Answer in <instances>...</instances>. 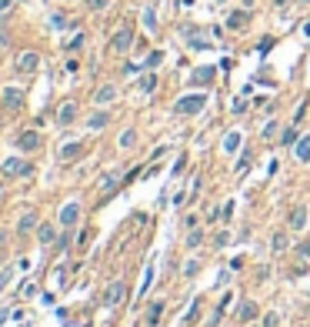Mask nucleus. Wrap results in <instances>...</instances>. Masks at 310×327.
<instances>
[{
    "label": "nucleus",
    "mask_w": 310,
    "mask_h": 327,
    "mask_svg": "<svg viewBox=\"0 0 310 327\" xmlns=\"http://www.w3.org/2000/svg\"><path fill=\"white\" fill-rule=\"evenodd\" d=\"M293 154H297V160L307 164L310 160V137H300V140H297V151H293Z\"/></svg>",
    "instance_id": "obj_17"
},
{
    "label": "nucleus",
    "mask_w": 310,
    "mask_h": 327,
    "mask_svg": "<svg viewBox=\"0 0 310 327\" xmlns=\"http://www.w3.org/2000/svg\"><path fill=\"white\" fill-rule=\"evenodd\" d=\"M197 270H200V264H197V261H190V264H187V267H183V274H187V277H194V274H197Z\"/></svg>",
    "instance_id": "obj_31"
},
{
    "label": "nucleus",
    "mask_w": 310,
    "mask_h": 327,
    "mask_svg": "<svg viewBox=\"0 0 310 327\" xmlns=\"http://www.w3.org/2000/svg\"><path fill=\"white\" fill-rule=\"evenodd\" d=\"M40 144H44V140H40V134H37V131H23V134L17 137V147H20V151H27V154L40 151Z\"/></svg>",
    "instance_id": "obj_4"
},
{
    "label": "nucleus",
    "mask_w": 310,
    "mask_h": 327,
    "mask_svg": "<svg viewBox=\"0 0 310 327\" xmlns=\"http://www.w3.org/2000/svg\"><path fill=\"white\" fill-rule=\"evenodd\" d=\"M203 104H207V97H203V94H187V97H180V100L174 104V110L183 114V117H190V114H200Z\"/></svg>",
    "instance_id": "obj_2"
},
{
    "label": "nucleus",
    "mask_w": 310,
    "mask_h": 327,
    "mask_svg": "<svg viewBox=\"0 0 310 327\" xmlns=\"http://www.w3.org/2000/svg\"><path fill=\"white\" fill-rule=\"evenodd\" d=\"M124 297H127V287L120 284V281H113L104 294V301H107V307H117V304H124Z\"/></svg>",
    "instance_id": "obj_6"
},
{
    "label": "nucleus",
    "mask_w": 310,
    "mask_h": 327,
    "mask_svg": "<svg viewBox=\"0 0 310 327\" xmlns=\"http://www.w3.org/2000/svg\"><path fill=\"white\" fill-rule=\"evenodd\" d=\"M160 314H164V301H154V304H150V310H147V324H150V327H157Z\"/></svg>",
    "instance_id": "obj_16"
},
{
    "label": "nucleus",
    "mask_w": 310,
    "mask_h": 327,
    "mask_svg": "<svg viewBox=\"0 0 310 327\" xmlns=\"http://www.w3.org/2000/svg\"><path fill=\"white\" fill-rule=\"evenodd\" d=\"M107 120H110L107 110H97V114L90 117V131H100V127H107Z\"/></svg>",
    "instance_id": "obj_19"
},
{
    "label": "nucleus",
    "mask_w": 310,
    "mask_h": 327,
    "mask_svg": "<svg viewBox=\"0 0 310 327\" xmlns=\"http://www.w3.org/2000/svg\"><path fill=\"white\" fill-rule=\"evenodd\" d=\"M37 67H40V57H37V50H23L17 57V70L20 74H34Z\"/></svg>",
    "instance_id": "obj_5"
},
{
    "label": "nucleus",
    "mask_w": 310,
    "mask_h": 327,
    "mask_svg": "<svg viewBox=\"0 0 310 327\" xmlns=\"http://www.w3.org/2000/svg\"><path fill=\"white\" fill-rule=\"evenodd\" d=\"M80 154H84V144H64L57 157H60V164H73Z\"/></svg>",
    "instance_id": "obj_8"
},
{
    "label": "nucleus",
    "mask_w": 310,
    "mask_h": 327,
    "mask_svg": "<svg viewBox=\"0 0 310 327\" xmlns=\"http://www.w3.org/2000/svg\"><path fill=\"white\" fill-rule=\"evenodd\" d=\"M223 147H227V151H237V147H240V137H237V134H230L227 140H223Z\"/></svg>",
    "instance_id": "obj_27"
},
{
    "label": "nucleus",
    "mask_w": 310,
    "mask_h": 327,
    "mask_svg": "<svg viewBox=\"0 0 310 327\" xmlns=\"http://www.w3.org/2000/svg\"><path fill=\"white\" fill-rule=\"evenodd\" d=\"M297 254H300V257H310V240H304V244L297 247Z\"/></svg>",
    "instance_id": "obj_32"
},
{
    "label": "nucleus",
    "mask_w": 310,
    "mask_h": 327,
    "mask_svg": "<svg viewBox=\"0 0 310 327\" xmlns=\"http://www.w3.org/2000/svg\"><path fill=\"white\" fill-rule=\"evenodd\" d=\"M284 144H297V127H290V131H284Z\"/></svg>",
    "instance_id": "obj_30"
},
{
    "label": "nucleus",
    "mask_w": 310,
    "mask_h": 327,
    "mask_svg": "<svg viewBox=\"0 0 310 327\" xmlns=\"http://www.w3.org/2000/svg\"><path fill=\"white\" fill-rule=\"evenodd\" d=\"M34 227H37V214H34V211H27L23 217H20V224H17V234H20V237H27V234L34 231Z\"/></svg>",
    "instance_id": "obj_13"
},
{
    "label": "nucleus",
    "mask_w": 310,
    "mask_h": 327,
    "mask_svg": "<svg viewBox=\"0 0 310 327\" xmlns=\"http://www.w3.org/2000/svg\"><path fill=\"white\" fill-rule=\"evenodd\" d=\"M264 327H277V314H267V317H264Z\"/></svg>",
    "instance_id": "obj_35"
},
{
    "label": "nucleus",
    "mask_w": 310,
    "mask_h": 327,
    "mask_svg": "<svg viewBox=\"0 0 310 327\" xmlns=\"http://www.w3.org/2000/svg\"><path fill=\"white\" fill-rule=\"evenodd\" d=\"M7 7H10V0H0V10H7Z\"/></svg>",
    "instance_id": "obj_38"
},
{
    "label": "nucleus",
    "mask_w": 310,
    "mask_h": 327,
    "mask_svg": "<svg viewBox=\"0 0 310 327\" xmlns=\"http://www.w3.org/2000/svg\"><path fill=\"white\" fill-rule=\"evenodd\" d=\"M304 224H307V211H304V207H293L290 211V227L293 231H304Z\"/></svg>",
    "instance_id": "obj_15"
},
{
    "label": "nucleus",
    "mask_w": 310,
    "mask_h": 327,
    "mask_svg": "<svg viewBox=\"0 0 310 327\" xmlns=\"http://www.w3.org/2000/svg\"><path fill=\"white\" fill-rule=\"evenodd\" d=\"M0 174H3V177H30V174H34V164H30V160H20V157H10V160L0 164Z\"/></svg>",
    "instance_id": "obj_1"
},
{
    "label": "nucleus",
    "mask_w": 310,
    "mask_h": 327,
    "mask_svg": "<svg viewBox=\"0 0 310 327\" xmlns=\"http://www.w3.org/2000/svg\"><path fill=\"white\" fill-rule=\"evenodd\" d=\"M130 44H133V27H120V34H113V40H110V50L113 54H127Z\"/></svg>",
    "instance_id": "obj_3"
},
{
    "label": "nucleus",
    "mask_w": 310,
    "mask_h": 327,
    "mask_svg": "<svg viewBox=\"0 0 310 327\" xmlns=\"http://www.w3.org/2000/svg\"><path fill=\"white\" fill-rule=\"evenodd\" d=\"M200 244H203V231L200 227H197L194 234H187V247H200Z\"/></svg>",
    "instance_id": "obj_21"
},
{
    "label": "nucleus",
    "mask_w": 310,
    "mask_h": 327,
    "mask_svg": "<svg viewBox=\"0 0 310 327\" xmlns=\"http://www.w3.org/2000/svg\"><path fill=\"white\" fill-rule=\"evenodd\" d=\"M3 107H7V110H20V107H23V90H20V87H7V90H3Z\"/></svg>",
    "instance_id": "obj_7"
},
{
    "label": "nucleus",
    "mask_w": 310,
    "mask_h": 327,
    "mask_svg": "<svg viewBox=\"0 0 310 327\" xmlns=\"http://www.w3.org/2000/svg\"><path fill=\"white\" fill-rule=\"evenodd\" d=\"M137 144V131H124V137H120V147H133Z\"/></svg>",
    "instance_id": "obj_24"
},
{
    "label": "nucleus",
    "mask_w": 310,
    "mask_h": 327,
    "mask_svg": "<svg viewBox=\"0 0 310 327\" xmlns=\"http://www.w3.org/2000/svg\"><path fill=\"white\" fill-rule=\"evenodd\" d=\"M113 184H117V177L110 174V177H104V191H113Z\"/></svg>",
    "instance_id": "obj_33"
},
{
    "label": "nucleus",
    "mask_w": 310,
    "mask_h": 327,
    "mask_svg": "<svg viewBox=\"0 0 310 327\" xmlns=\"http://www.w3.org/2000/svg\"><path fill=\"white\" fill-rule=\"evenodd\" d=\"M247 20H250L247 10H234V14L227 17V27H230V30H244V27H247Z\"/></svg>",
    "instance_id": "obj_12"
},
{
    "label": "nucleus",
    "mask_w": 310,
    "mask_h": 327,
    "mask_svg": "<svg viewBox=\"0 0 310 327\" xmlns=\"http://www.w3.org/2000/svg\"><path fill=\"white\" fill-rule=\"evenodd\" d=\"M73 117H77V104H64V107L57 110V120H60V127L73 124Z\"/></svg>",
    "instance_id": "obj_14"
},
{
    "label": "nucleus",
    "mask_w": 310,
    "mask_h": 327,
    "mask_svg": "<svg viewBox=\"0 0 310 327\" xmlns=\"http://www.w3.org/2000/svg\"><path fill=\"white\" fill-rule=\"evenodd\" d=\"M154 87H157V77H154V74H147V77L140 80V90H144V94H154Z\"/></svg>",
    "instance_id": "obj_22"
},
{
    "label": "nucleus",
    "mask_w": 310,
    "mask_h": 327,
    "mask_svg": "<svg viewBox=\"0 0 310 327\" xmlns=\"http://www.w3.org/2000/svg\"><path fill=\"white\" fill-rule=\"evenodd\" d=\"M144 20H147V27H150V30L157 27V14H154V7H147V10H144Z\"/></svg>",
    "instance_id": "obj_26"
},
{
    "label": "nucleus",
    "mask_w": 310,
    "mask_h": 327,
    "mask_svg": "<svg viewBox=\"0 0 310 327\" xmlns=\"http://www.w3.org/2000/svg\"><path fill=\"white\" fill-rule=\"evenodd\" d=\"M210 80H214V67H200L194 74V84H210Z\"/></svg>",
    "instance_id": "obj_20"
},
{
    "label": "nucleus",
    "mask_w": 310,
    "mask_h": 327,
    "mask_svg": "<svg viewBox=\"0 0 310 327\" xmlns=\"http://www.w3.org/2000/svg\"><path fill=\"white\" fill-rule=\"evenodd\" d=\"M270 247H274V250H284V247H287V234H274Z\"/></svg>",
    "instance_id": "obj_25"
},
{
    "label": "nucleus",
    "mask_w": 310,
    "mask_h": 327,
    "mask_svg": "<svg viewBox=\"0 0 310 327\" xmlns=\"http://www.w3.org/2000/svg\"><path fill=\"white\" fill-rule=\"evenodd\" d=\"M234 317H237L240 324H247V321H254V317H257V304H254V301H244V304H240V307H237V314H234Z\"/></svg>",
    "instance_id": "obj_11"
},
{
    "label": "nucleus",
    "mask_w": 310,
    "mask_h": 327,
    "mask_svg": "<svg viewBox=\"0 0 310 327\" xmlns=\"http://www.w3.org/2000/svg\"><path fill=\"white\" fill-rule=\"evenodd\" d=\"M197 317H200V301H194V304H190V314L183 317V324H194Z\"/></svg>",
    "instance_id": "obj_23"
},
{
    "label": "nucleus",
    "mask_w": 310,
    "mask_h": 327,
    "mask_svg": "<svg viewBox=\"0 0 310 327\" xmlns=\"http://www.w3.org/2000/svg\"><path fill=\"white\" fill-rule=\"evenodd\" d=\"M90 7H93V10H104V7H107V0H90Z\"/></svg>",
    "instance_id": "obj_37"
},
{
    "label": "nucleus",
    "mask_w": 310,
    "mask_h": 327,
    "mask_svg": "<svg viewBox=\"0 0 310 327\" xmlns=\"http://www.w3.org/2000/svg\"><path fill=\"white\" fill-rule=\"evenodd\" d=\"M93 100H97L100 107H107L110 100H117V84H104V87L97 90V97H93Z\"/></svg>",
    "instance_id": "obj_9"
},
{
    "label": "nucleus",
    "mask_w": 310,
    "mask_h": 327,
    "mask_svg": "<svg viewBox=\"0 0 310 327\" xmlns=\"http://www.w3.org/2000/svg\"><path fill=\"white\" fill-rule=\"evenodd\" d=\"M77 217H80V207H77V204L60 207V224H64V227H73V224H77Z\"/></svg>",
    "instance_id": "obj_10"
},
{
    "label": "nucleus",
    "mask_w": 310,
    "mask_h": 327,
    "mask_svg": "<svg viewBox=\"0 0 310 327\" xmlns=\"http://www.w3.org/2000/svg\"><path fill=\"white\" fill-rule=\"evenodd\" d=\"M37 237H40V244H54V240H57V231L50 227V224H40V234H37Z\"/></svg>",
    "instance_id": "obj_18"
},
{
    "label": "nucleus",
    "mask_w": 310,
    "mask_h": 327,
    "mask_svg": "<svg viewBox=\"0 0 310 327\" xmlns=\"http://www.w3.org/2000/svg\"><path fill=\"white\" fill-rule=\"evenodd\" d=\"M274 134H277V124H274V120H270V124L264 127V140H274Z\"/></svg>",
    "instance_id": "obj_29"
},
{
    "label": "nucleus",
    "mask_w": 310,
    "mask_h": 327,
    "mask_svg": "<svg viewBox=\"0 0 310 327\" xmlns=\"http://www.w3.org/2000/svg\"><path fill=\"white\" fill-rule=\"evenodd\" d=\"M227 240H230V234H227V231H220V234H217V247H223Z\"/></svg>",
    "instance_id": "obj_34"
},
{
    "label": "nucleus",
    "mask_w": 310,
    "mask_h": 327,
    "mask_svg": "<svg viewBox=\"0 0 310 327\" xmlns=\"http://www.w3.org/2000/svg\"><path fill=\"white\" fill-rule=\"evenodd\" d=\"M7 281H10V270H3V274H0V290L7 287Z\"/></svg>",
    "instance_id": "obj_36"
},
{
    "label": "nucleus",
    "mask_w": 310,
    "mask_h": 327,
    "mask_svg": "<svg viewBox=\"0 0 310 327\" xmlns=\"http://www.w3.org/2000/svg\"><path fill=\"white\" fill-rule=\"evenodd\" d=\"M160 60H164V54H160V50H154V54H150V57H147V67H157V64H160Z\"/></svg>",
    "instance_id": "obj_28"
}]
</instances>
